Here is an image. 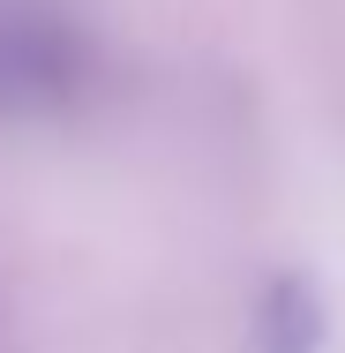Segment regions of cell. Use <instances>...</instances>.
Returning <instances> with one entry per match:
<instances>
[]
</instances>
